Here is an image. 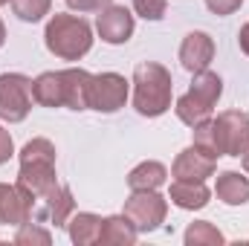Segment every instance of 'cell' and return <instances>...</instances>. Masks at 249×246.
I'll return each mask as SVG.
<instances>
[{"mask_svg": "<svg viewBox=\"0 0 249 246\" xmlns=\"http://www.w3.org/2000/svg\"><path fill=\"white\" fill-rule=\"evenodd\" d=\"M102 220H105V217H99V214H93V211H78V214H72V217L67 220L70 241L75 246L99 244V238H102Z\"/></svg>", "mask_w": 249, "mask_h": 246, "instance_id": "2e32d148", "label": "cell"}, {"mask_svg": "<svg viewBox=\"0 0 249 246\" xmlns=\"http://www.w3.org/2000/svg\"><path fill=\"white\" fill-rule=\"evenodd\" d=\"M133 107L139 116L157 119L171 107V93H174V78L171 72L157 61H142L133 70Z\"/></svg>", "mask_w": 249, "mask_h": 246, "instance_id": "7a4b0ae2", "label": "cell"}, {"mask_svg": "<svg viewBox=\"0 0 249 246\" xmlns=\"http://www.w3.org/2000/svg\"><path fill=\"white\" fill-rule=\"evenodd\" d=\"M6 44V26H3V20H0V47Z\"/></svg>", "mask_w": 249, "mask_h": 246, "instance_id": "4dcf8cb0", "label": "cell"}, {"mask_svg": "<svg viewBox=\"0 0 249 246\" xmlns=\"http://www.w3.org/2000/svg\"><path fill=\"white\" fill-rule=\"evenodd\" d=\"M15 185L20 191H26L32 197V209L35 200L47 197L55 185H58V174H55V145L44 136L29 139L20 151V171Z\"/></svg>", "mask_w": 249, "mask_h": 246, "instance_id": "6da1fadb", "label": "cell"}, {"mask_svg": "<svg viewBox=\"0 0 249 246\" xmlns=\"http://www.w3.org/2000/svg\"><path fill=\"white\" fill-rule=\"evenodd\" d=\"M44 44L61 61H81L93 47V29L78 15H53L44 29Z\"/></svg>", "mask_w": 249, "mask_h": 246, "instance_id": "3957f363", "label": "cell"}, {"mask_svg": "<svg viewBox=\"0 0 249 246\" xmlns=\"http://www.w3.org/2000/svg\"><path fill=\"white\" fill-rule=\"evenodd\" d=\"M220 96H223V78L217 72H212V70L194 72V81H191V87L186 93L177 99L174 113H177V119L183 124L194 127L203 119H212V110L220 102Z\"/></svg>", "mask_w": 249, "mask_h": 246, "instance_id": "277c9868", "label": "cell"}, {"mask_svg": "<svg viewBox=\"0 0 249 246\" xmlns=\"http://www.w3.org/2000/svg\"><path fill=\"white\" fill-rule=\"evenodd\" d=\"M214 194L226 206H244V203H249V177H244L241 171H223V174H217Z\"/></svg>", "mask_w": 249, "mask_h": 246, "instance_id": "ac0fdd59", "label": "cell"}, {"mask_svg": "<svg viewBox=\"0 0 249 246\" xmlns=\"http://www.w3.org/2000/svg\"><path fill=\"white\" fill-rule=\"evenodd\" d=\"M238 47L249 55V23H244V26H241V32H238Z\"/></svg>", "mask_w": 249, "mask_h": 246, "instance_id": "f1b7e54d", "label": "cell"}, {"mask_svg": "<svg viewBox=\"0 0 249 246\" xmlns=\"http://www.w3.org/2000/svg\"><path fill=\"white\" fill-rule=\"evenodd\" d=\"M212 58H214V41H212V35H206V32H188L186 38H183V44H180V64H183V70H188L191 75L203 72V70H209Z\"/></svg>", "mask_w": 249, "mask_h": 246, "instance_id": "8fae6325", "label": "cell"}, {"mask_svg": "<svg viewBox=\"0 0 249 246\" xmlns=\"http://www.w3.org/2000/svg\"><path fill=\"white\" fill-rule=\"evenodd\" d=\"M130 217V223L136 226V232H154L165 223V214H168V203L162 194L157 191H133L127 200H124V211Z\"/></svg>", "mask_w": 249, "mask_h": 246, "instance_id": "8992f818", "label": "cell"}, {"mask_svg": "<svg viewBox=\"0 0 249 246\" xmlns=\"http://www.w3.org/2000/svg\"><path fill=\"white\" fill-rule=\"evenodd\" d=\"M165 180H168V168L157 159H145L127 174L130 191H157L160 185H165Z\"/></svg>", "mask_w": 249, "mask_h": 246, "instance_id": "e0dca14e", "label": "cell"}, {"mask_svg": "<svg viewBox=\"0 0 249 246\" xmlns=\"http://www.w3.org/2000/svg\"><path fill=\"white\" fill-rule=\"evenodd\" d=\"M32 96L41 107H64V84L61 70L58 72H41L32 81Z\"/></svg>", "mask_w": 249, "mask_h": 246, "instance_id": "ffe728a7", "label": "cell"}, {"mask_svg": "<svg viewBox=\"0 0 249 246\" xmlns=\"http://www.w3.org/2000/svg\"><path fill=\"white\" fill-rule=\"evenodd\" d=\"M67 6L75 12H102L105 6H110V0H67Z\"/></svg>", "mask_w": 249, "mask_h": 246, "instance_id": "4316f807", "label": "cell"}, {"mask_svg": "<svg viewBox=\"0 0 249 246\" xmlns=\"http://www.w3.org/2000/svg\"><path fill=\"white\" fill-rule=\"evenodd\" d=\"M183 241H186V246H220L226 238H223L220 229L212 226L209 220H194V223L186 229Z\"/></svg>", "mask_w": 249, "mask_h": 246, "instance_id": "44dd1931", "label": "cell"}, {"mask_svg": "<svg viewBox=\"0 0 249 246\" xmlns=\"http://www.w3.org/2000/svg\"><path fill=\"white\" fill-rule=\"evenodd\" d=\"M209 197H212V191L206 188V180H174L171 188H168V200L177 209H186V211L206 209Z\"/></svg>", "mask_w": 249, "mask_h": 246, "instance_id": "9a60e30c", "label": "cell"}, {"mask_svg": "<svg viewBox=\"0 0 249 246\" xmlns=\"http://www.w3.org/2000/svg\"><path fill=\"white\" fill-rule=\"evenodd\" d=\"M32 78L23 72H3L0 75V119L9 124L23 122L32 110Z\"/></svg>", "mask_w": 249, "mask_h": 246, "instance_id": "5b68a950", "label": "cell"}, {"mask_svg": "<svg viewBox=\"0 0 249 246\" xmlns=\"http://www.w3.org/2000/svg\"><path fill=\"white\" fill-rule=\"evenodd\" d=\"M3 3H12V0H0V6H3Z\"/></svg>", "mask_w": 249, "mask_h": 246, "instance_id": "1f68e13d", "label": "cell"}, {"mask_svg": "<svg viewBox=\"0 0 249 246\" xmlns=\"http://www.w3.org/2000/svg\"><path fill=\"white\" fill-rule=\"evenodd\" d=\"M206 6H209V12L226 18V15H232V12H238V9L244 6V0H206Z\"/></svg>", "mask_w": 249, "mask_h": 246, "instance_id": "484cf974", "label": "cell"}, {"mask_svg": "<svg viewBox=\"0 0 249 246\" xmlns=\"http://www.w3.org/2000/svg\"><path fill=\"white\" fill-rule=\"evenodd\" d=\"M191 145L197 151H203L206 157L217 159L220 157V148H217V136H214V119H203L191 127Z\"/></svg>", "mask_w": 249, "mask_h": 246, "instance_id": "7402d4cb", "label": "cell"}, {"mask_svg": "<svg viewBox=\"0 0 249 246\" xmlns=\"http://www.w3.org/2000/svg\"><path fill=\"white\" fill-rule=\"evenodd\" d=\"M241 162H244V168H247V174H249V148L244 151V157H241Z\"/></svg>", "mask_w": 249, "mask_h": 246, "instance_id": "f546056e", "label": "cell"}, {"mask_svg": "<svg viewBox=\"0 0 249 246\" xmlns=\"http://www.w3.org/2000/svg\"><path fill=\"white\" fill-rule=\"evenodd\" d=\"M214 136L220 157H244L249 148V116L244 110H223L214 119Z\"/></svg>", "mask_w": 249, "mask_h": 246, "instance_id": "52a82bcc", "label": "cell"}, {"mask_svg": "<svg viewBox=\"0 0 249 246\" xmlns=\"http://www.w3.org/2000/svg\"><path fill=\"white\" fill-rule=\"evenodd\" d=\"M136 226L130 223L127 214H110L102 220V238L99 244L105 246H133L136 244Z\"/></svg>", "mask_w": 249, "mask_h": 246, "instance_id": "d6986e66", "label": "cell"}, {"mask_svg": "<svg viewBox=\"0 0 249 246\" xmlns=\"http://www.w3.org/2000/svg\"><path fill=\"white\" fill-rule=\"evenodd\" d=\"M72 211H75L72 191H70V185L58 183L47 197L35 200L32 220H38V223H53V226H67V220L72 217Z\"/></svg>", "mask_w": 249, "mask_h": 246, "instance_id": "9c48e42d", "label": "cell"}, {"mask_svg": "<svg viewBox=\"0 0 249 246\" xmlns=\"http://www.w3.org/2000/svg\"><path fill=\"white\" fill-rule=\"evenodd\" d=\"M53 9V0H12V12L26 20V23H38L50 15Z\"/></svg>", "mask_w": 249, "mask_h": 246, "instance_id": "603a6c76", "label": "cell"}, {"mask_svg": "<svg viewBox=\"0 0 249 246\" xmlns=\"http://www.w3.org/2000/svg\"><path fill=\"white\" fill-rule=\"evenodd\" d=\"M133 15L124 9V6H105L102 12H99V18H96V29H99V35H102V41L105 44H113V47H119V44H127L130 41V35H133Z\"/></svg>", "mask_w": 249, "mask_h": 246, "instance_id": "30bf717a", "label": "cell"}, {"mask_svg": "<svg viewBox=\"0 0 249 246\" xmlns=\"http://www.w3.org/2000/svg\"><path fill=\"white\" fill-rule=\"evenodd\" d=\"M15 244H18V246H32V244L50 246V244H53V235H50L38 220H26V223H20V226H18Z\"/></svg>", "mask_w": 249, "mask_h": 246, "instance_id": "cb8c5ba5", "label": "cell"}, {"mask_svg": "<svg viewBox=\"0 0 249 246\" xmlns=\"http://www.w3.org/2000/svg\"><path fill=\"white\" fill-rule=\"evenodd\" d=\"M90 81L93 75L81 67L61 70V84H64V107L70 110H90Z\"/></svg>", "mask_w": 249, "mask_h": 246, "instance_id": "5bb4252c", "label": "cell"}, {"mask_svg": "<svg viewBox=\"0 0 249 246\" xmlns=\"http://www.w3.org/2000/svg\"><path fill=\"white\" fill-rule=\"evenodd\" d=\"M133 9L145 20H162L165 9H168V0H133Z\"/></svg>", "mask_w": 249, "mask_h": 246, "instance_id": "d4e9b609", "label": "cell"}, {"mask_svg": "<svg viewBox=\"0 0 249 246\" xmlns=\"http://www.w3.org/2000/svg\"><path fill=\"white\" fill-rule=\"evenodd\" d=\"M214 171H217V159L206 157L194 145L180 151L174 165H171V177L174 180H209V177H214Z\"/></svg>", "mask_w": 249, "mask_h": 246, "instance_id": "4fadbf2b", "label": "cell"}, {"mask_svg": "<svg viewBox=\"0 0 249 246\" xmlns=\"http://www.w3.org/2000/svg\"><path fill=\"white\" fill-rule=\"evenodd\" d=\"M15 154V142H12V136H9V130L0 124V165L3 162H9V157Z\"/></svg>", "mask_w": 249, "mask_h": 246, "instance_id": "83f0119b", "label": "cell"}, {"mask_svg": "<svg viewBox=\"0 0 249 246\" xmlns=\"http://www.w3.org/2000/svg\"><path fill=\"white\" fill-rule=\"evenodd\" d=\"M127 102V78L119 72H99L90 81V110L116 113Z\"/></svg>", "mask_w": 249, "mask_h": 246, "instance_id": "ba28073f", "label": "cell"}, {"mask_svg": "<svg viewBox=\"0 0 249 246\" xmlns=\"http://www.w3.org/2000/svg\"><path fill=\"white\" fill-rule=\"evenodd\" d=\"M32 220V197L18 185L0 183V226H20Z\"/></svg>", "mask_w": 249, "mask_h": 246, "instance_id": "7c38bea8", "label": "cell"}]
</instances>
